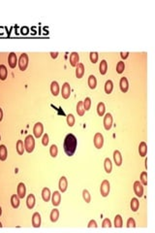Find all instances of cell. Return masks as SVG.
<instances>
[{"mask_svg":"<svg viewBox=\"0 0 155 233\" xmlns=\"http://www.w3.org/2000/svg\"><path fill=\"white\" fill-rule=\"evenodd\" d=\"M61 201V194L59 191H54L52 196V202L53 206H58Z\"/></svg>","mask_w":155,"mask_h":233,"instance_id":"obj_17","label":"cell"},{"mask_svg":"<svg viewBox=\"0 0 155 233\" xmlns=\"http://www.w3.org/2000/svg\"><path fill=\"white\" fill-rule=\"evenodd\" d=\"M32 225L33 227H40L41 225V216L38 212L34 213L32 216Z\"/></svg>","mask_w":155,"mask_h":233,"instance_id":"obj_15","label":"cell"},{"mask_svg":"<svg viewBox=\"0 0 155 233\" xmlns=\"http://www.w3.org/2000/svg\"><path fill=\"white\" fill-rule=\"evenodd\" d=\"M140 180H141L142 185H147V173L144 171V172L141 173V177H140Z\"/></svg>","mask_w":155,"mask_h":233,"instance_id":"obj_39","label":"cell"},{"mask_svg":"<svg viewBox=\"0 0 155 233\" xmlns=\"http://www.w3.org/2000/svg\"><path fill=\"white\" fill-rule=\"evenodd\" d=\"M119 85H120V90L122 92H127L128 88H129V83H128L127 78L122 77L120 79V82H119Z\"/></svg>","mask_w":155,"mask_h":233,"instance_id":"obj_16","label":"cell"},{"mask_svg":"<svg viewBox=\"0 0 155 233\" xmlns=\"http://www.w3.org/2000/svg\"><path fill=\"white\" fill-rule=\"evenodd\" d=\"M84 108H83V104H82V101H80L78 102V105H77V113L79 116L82 117L83 115H84Z\"/></svg>","mask_w":155,"mask_h":233,"instance_id":"obj_35","label":"cell"},{"mask_svg":"<svg viewBox=\"0 0 155 233\" xmlns=\"http://www.w3.org/2000/svg\"><path fill=\"white\" fill-rule=\"evenodd\" d=\"M2 119H3V111H2V109L0 108V122L2 120Z\"/></svg>","mask_w":155,"mask_h":233,"instance_id":"obj_49","label":"cell"},{"mask_svg":"<svg viewBox=\"0 0 155 233\" xmlns=\"http://www.w3.org/2000/svg\"><path fill=\"white\" fill-rule=\"evenodd\" d=\"M97 223H96V220H91L90 222L88 223V225H87V227L88 228H91V227H94V228H96L97 227Z\"/></svg>","mask_w":155,"mask_h":233,"instance_id":"obj_46","label":"cell"},{"mask_svg":"<svg viewBox=\"0 0 155 233\" xmlns=\"http://www.w3.org/2000/svg\"><path fill=\"white\" fill-rule=\"evenodd\" d=\"M112 116L111 113H107L104 117V127L106 130H110L112 125Z\"/></svg>","mask_w":155,"mask_h":233,"instance_id":"obj_6","label":"cell"},{"mask_svg":"<svg viewBox=\"0 0 155 233\" xmlns=\"http://www.w3.org/2000/svg\"><path fill=\"white\" fill-rule=\"evenodd\" d=\"M99 71L101 75H105L107 71H108V62H107L105 59L101 60L100 65H99Z\"/></svg>","mask_w":155,"mask_h":233,"instance_id":"obj_22","label":"cell"},{"mask_svg":"<svg viewBox=\"0 0 155 233\" xmlns=\"http://www.w3.org/2000/svg\"><path fill=\"white\" fill-rule=\"evenodd\" d=\"M105 111H106V107L105 104L103 102H99L97 105V113L100 117H103L105 115Z\"/></svg>","mask_w":155,"mask_h":233,"instance_id":"obj_30","label":"cell"},{"mask_svg":"<svg viewBox=\"0 0 155 233\" xmlns=\"http://www.w3.org/2000/svg\"><path fill=\"white\" fill-rule=\"evenodd\" d=\"M130 207H131V210L133 212H137L139 210V207H140V202H139V199L136 198V197H134L131 200V203H130Z\"/></svg>","mask_w":155,"mask_h":233,"instance_id":"obj_23","label":"cell"},{"mask_svg":"<svg viewBox=\"0 0 155 233\" xmlns=\"http://www.w3.org/2000/svg\"><path fill=\"white\" fill-rule=\"evenodd\" d=\"M50 91L54 96H57L59 94V85L56 81H53L50 84Z\"/></svg>","mask_w":155,"mask_h":233,"instance_id":"obj_21","label":"cell"},{"mask_svg":"<svg viewBox=\"0 0 155 233\" xmlns=\"http://www.w3.org/2000/svg\"><path fill=\"white\" fill-rule=\"evenodd\" d=\"M42 144H43L44 146H47V144H49V135H47V133L44 134L43 140H42Z\"/></svg>","mask_w":155,"mask_h":233,"instance_id":"obj_45","label":"cell"},{"mask_svg":"<svg viewBox=\"0 0 155 233\" xmlns=\"http://www.w3.org/2000/svg\"><path fill=\"white\" fill-rule=\"evenodd\" d=\"M84 75V65L82 63H78L76 66V77L78 79H80Z\"/></svg>","mask_w":155,"mask_h":233,"instance_id":"obj_14","label":"cell"},{"mask_svg":"<svg viewBox=\"0 0 155 233\" xmlns=\"http://www.w3.org/2000/svg\"><path fill=\"white\" fill-rule=\"evenodd\" d=\"M8 76V71H7V68H6L5 65H3L1 64L0 65V80H2V81H4V80L7 78Z\"/></svg>","mask_w":155,"mask_h":233,"instance_id":"obj_31","label":"cell"},{"mask_svg":"<svg viewBox=\"0 0 155 233\" xmlns=\"http://www.w3.org/2000/svg\"><path fill=\"white\" fill-rule=\"evenodd\" d=\"M77 145H78V140L75 135L72 133L67 134V136L64 139V144H63L65 154L68 156H72L75 154L77 150Z\"/></svg>","mask_w":155,"mask_h":233,"instance_id":"obj_1","label":"cell"},{"mask_svg":"<svg viewBox=\"0 0 155 233\" xmlns=\"http://www.w3.org/2000/svg\"><path fill=\"white\" fill-rule=\"evenodd\" d=\"M11 204H12V206H13L14 209L19 208V206H20V198H19V196H17V194H13V195L11 196Z\"/></svg>","mask_w":155,"mask_h":233,"instance_id":"obj_27","label":"cell"},{"mask_svg":"<svg viewBox=\"0 0 155 233\" xmlns=\"http://www.w3.org/2000/svg\"><path fill=\"white\" fill-rule=\"evenodd\" d=\"M58 218H59V211L57 209H53V210L50 212V220H52V223H56Z\"/></svg>","mask_w":155,"mask_h":233,"instance_id":"obj_32","label":"cell"},{"mask_svg":"<svg viewBox=\"0 0 155 233\" xmlns=\"http://www.w3.org/2000/svg\"><path fill=\"white\" fill-rule=\"evenodd\" d=\"M126 226H127L128 228H130V227H136V223H135V220H134L133 218H129V219L127 220Z\"/></svg>","mask_w":155,"mask_h":233,"instance_id":"obj_43","label":"cell"},{"mask_svg":"<svg viewBox=\"0 0 155 233\" xmlns=\"http://www.w3.org/2000/svg\"><path fill=\"white\" fill-rule=\"evenodd\" d=\"M104 167H105V171L108 174H110L112 170V160L109 157L105 158V161H104Z\"/></svg>","mask_w":155,"mask_h":233,"instance_id":"obj_25","label":"cell"},{"mask_svg":"<svg viewBox=\"0 0 155 233\" xmlns=\"http://www.w3.org/2000/svg\"><path fill=\"white\" fill-rule=\"evenodd\" d=\"M50 155L52 156V157H56L57 156V154H58V149L56 145H52L50 148Z\"/></svg>","mask_w":155,"mask_h":233,"instance_id":"obj_37","label":"cell"},{"mask_svg":"<svg viewBox=\"0 0 155 233\" xmlns=\"http://www.w3.org/2000/svg\"><path fill=\"white\" fill-rule=\"evenodd\" d=\"M139 154L142 157H145L147 154V145L145 142H141L139 146Z\"/></svg>","mask_w":155,"mask_h":233,"instance_id":"obj_18","label":"cell"},{"mask_svg":"<svg viewBox=\"0 0 155 233\" xmlns=\"http://www.w3.org/2000/svg\"><path fill=\"white\" fill-rule=\"evenodd\" d=\"M111 226H112V223H111V220H110L109 219H105L103 220V223H102V227L103 228L111 227Z\"/></svg>","mask_w":155,"mask_h":233,"instance_id":"obj_44","label":"cell"},{"mask_svg":"<svg viewBox=\"0 0 155 233\" xmlns=\"http://www.w3.org/2000/svg\"><path fill=\"white\" fill-rule=\"evenodd\" d=\"M28 65V55L27 54L23 52V54L20 55V59H19V67L22 71H24V70L27 68Z\"/></svg>","mask_w":155,"mask_h":233,"instance_id":"obj_4","label":"cell"},{"mask_svg":"<svg viewBox=\"0 0 155 233\" xmlns=\"http://www.w3.org/2000/svg\"><path fill=\"white\" fill-rule=\"evenodd\" d=\"M67 125L70 126V127H72L75 125V117L73 116L72 114H69L67 116Z\"/></svg>","mask_w":155,"mask_h":233,"instance_id":"obj_42","label":"cell"},{"mask_svg":"<svg viewBox=\"0 0 155 233\" xmlns=\"http://www.w3.org/2000/svg\"><path fill=\"white\" fill-rule=\"evenodd\" d=\"M87 83H88L89 87H90L91 90H94V88L97 87V80H96V77H95L94 75H90V76H89Z\"/></svg>","mask_w":155,"mask_h":233,"instance_id":"obj_26","label":"cell"},{"mask_svg":"<svg viewBox=\"0 0 155 233\" xmlns=\"http://www.w3.org/2000/svg\"><path fill=\"white\" fill-rule=\"evenodd\" d=\"M44 131V126L41 122H36L33 127V134L36 138H40L43 134Z\"/></svg>","mask_w":155,"mask_h":233,"instance_id":"obj_8","label":"cell"},{"mask_svg":"<svg viewBox=\"0 0 155 233\" xmlns=\"http://www.w3.org/2000/svg\"><path fill=\"white\" fill-rule=\"evenodd\" d=\"M80 60V55L77 52H73L70 54V63L73 67H76L79 63Z\"/></svg>","mask_w":155,"mask_h":233,"instance_id":"obj_13","label":"cell"},{"mask_svg":"<svg viewBox=\"0 0 155 233\" xmlns=\"http://www.w3.org/2000/svg\"><path fill=\"white\" fill-rule=\"evenodd\" d=\"M114 160L115 162L116 166H120L122 164V155L120 154V152L117 151V150H115L114 152Z\"/></svg>","mask_w":155,"mask_h":233,"instance_id":"obj_20","label":"cell"},{"mask_svg":"<svg viewBox=\"0 0 155 233\" xmlns=\"http://www.w3.org/2000/svg\"><path fill=\"white\" fill-rule=\"evenodd\" d=\"M17 195L19 196V198H24V196L26 194V188L23 183H20L19 185H17Z\"/></svg>","mask_w":155,"mask_h":233,"instance_id":"obj_10","label":"cell"},{"mask_svg":"<svg viewBox=\"0 0 155 233\" xmlns=\"http://www.w3.org/2000/svg\"><path fill=\"white\" fill-rule=\"evenodd\" d=\"M0 227H2V223H1V222H0Z\"/></svg>","mask_w":155,"mask_h":233,"instance_id":"obj_51","label":"cell"},{"mask_svg":"<svg viewBox=\"0 0 155 233\" xmlns=\"http://www.w3.org/2000/svg\"><path fill=\"white\" fill-rule=\"evenodd\" d=\"M123 225V222H122V218L120 215H116L115 218V227L120 228Z\"/></svg>","mask_w":155,"mask_h":233,"instance_id":"obj_34","label":"cell"},{"mask_svg":"<svg viewBox=\"0 0 155 233\" xmlns=\"http://www.w3.org/2000/svg\"><path fill=\"white\" fill-rule=\"evenodd\" d=\"M17 55L15 54V52H10V55H9V57H8L9 66H10L11 68H15L16 65H17Z\"/></svg>","mask_w":155,"mask_h":233,"instance_id":"obj_12","label":"cell"},{"mask_svg":"<svg viewBox=\"0 0 155 233\" xmlns=\"http://www.w3.org/2000/svg\"><path fill=\"white\" fill-rule=\"evenodd\" d=\"M98 57H99V55H98V52H91L90 54H89V58H90V61L92 63H96L98 60Z\"/></svg>","mask_w":155,"mask_h":233,"instance_id":"obj_41","label":"cell"},{"mask_svg":"<svg viewBox=\"0 0 155 233\" xmlns=\"http://www.w3.org/2000/svg\"><path fill=\"white\" fill-rule=\"evenodd\" d=\"M67 187H68V182H67V179L65 176H62L60 179H59V183H58V188H59V190L61 191V192H65L67 190Z\"/></svg>","mask_w":155,"mask_h":233,"instance_id":"obj_11","label":"cell"},{"mask_svg":"<svg viewBox=\"0 0 155 233\" xmlns=\"http://www.w3.org/2000/svg\"><path fill=\"white\" fill-rule=\"evenodd\" d=\"M125 69V64L123 61H119V62L116 64V72L118 73V74H121L122 72L124 71Z\"/></svg>","mask_w":155,"mask_h":233,"instance_id":"obj_38","label":"cell"},{"mask_svg":"<svg viewBox=\"0 0 155 233\" xmlns=\"http://www.w3.org/2000/svg\"><path fill=\"white\" fill-rule=\"evenodd\" d=\"M35 148V140L32 135H27L24 139V150L28 154H31Z\"/></svg>","mask_w":155,"mask_h":233,"instance_id":"obj_2","label":"cell"},{"mask_svg":"<svg viewBox=\"0 0 155 233\" xmlns=\"http://www.w3.org/2000/svg\"><path fill=\"white\" fill-rule=\"evenodd\" d=\"M93 143L94 146L96 149H101L104 145V136L102 133L100 132H97L96 134L94 135V139H93Z\"/></svg>","mask_w":155,"mask_h":233,"instance_id":"obj_5","label":"cell"},{"mask_svg":"<svg viewBox=\"0 0 155 233\" xmlns=\"http://www.w3.org/2000/svg\"><path fill=\"white\" fill-rule=\"evenodd\" d=\"M112 90H114V83H112V81H111V80H108L106 83H105V91H106V93H112Z\"/></svg>","mask_w":155,"mask_h":233,"instance_id":"obj_29","label":"cell"},{"mask_svg":"<svg viewBox=\"0 0 155 233\" xmlns=\"http://www.w3.org/2000/svg\"><path fill=\"white\" fill-rule=\"evenodd\" d=\"M82 197L83 199H84V201L86 203H89L91 200V196H90V193H89V191L87 190H82Z\"/></svg>","mask_w":155,"mask_h":233,"instance_id":"obj_40","label":"cell"},{"mask_svg":"<svg viewBox=\"0 0 155 233\" xmlns=\"http://www.w3.org/2000/svg\"><path fill=\"white\" fill-rule=\"evenodd\" d=\"M42 197H43V200L45 202H49L50 199V188H44L43 190H42Z\"/></svg>","mask_w":155,"mask_h":233,"instance_id":"obj_24","label":"cell"},{"mask_svg":"<svg viewBox=\"0 0 155 233\" xmlns=\"http://www.w3.org/2000/svg\"><path fill=\"white\" fill-rule=\"evenodd\" d=\"M0 140H1V136H0Z\"/></svg>","mask_w":155,"mask_h":233,"instance_id":"obj_52","label":"cell"},{"mask_svg":"<svg viewBox=\"0 0 155 233\" xmlns=\"http://www.w3.org/2000/svg\"><path fill=\"white\" fill-rule=\"evenodd\" d=\"M7 148H6L5 145H1L0 146V160L4 161L6 158H7Z\"/></svg>","mask_w":155,"mask_h":233,"instance_id":"obj_28","label":"cell"},{"mask_svg":"<svg viewBox=\"0 0 155 233\" xmlns=\"http://www.w3.org/2000/svg\"><path fill=\"white\" fill-rule=\"evenodd\" d=\"M110 188H111V185H110V182L108 180H104L102 182V184H101V187H100V192H101V195L103 197H107L109 195L110 193Z\"/></svg>","mask_w":155,"mask_h":233,"instance_id":"obj_3","label":"cell"},{"mask_svg":"<svg viewBox=\"0 0 155 233\" xmlns=\"http://www.w3.org/2000/svg\"><path fill=\"white\" fill-rule=\"evenodd\" d=\"M50 55H52V58H56V57H57V55H58V52H50Z\"/></svg>","mask_w":155,"mask_h":233,"instance_id":"obj_48","label":"cell"},{"mask_svg":"<svg viewBox=\"0 0 155 233\" xmlns=\"http://www.w3.org/2000/svg\"><path fill=\"white\" fill-rule=\"evenodd\" d=\"M120 57L123 58V59H126V58L129 57V52H120Z\"/></svg>","mask_w":155,"mask_h":233,"instance_id":"obj_47","label":"cell"},{"mask_svg":"<svg viewBox=\"0 0 155 233\" xmlns=\"http://www.w3.org/2000/svg\"><path fill=\"white\" fill-rule=\"evenodd\" d=\"M82 104H83V108H84V111H88L91 107L90 97H85V99L82 101Z\"/></svg>","mask_w":155,"mask_h":233,"instance_id":"obj_36","label":"cell"},{"mask_svg":"<svg viewBox=\"0 0 155 233\" xmlns=\"http://www.w3.org/2000/svg\"><path fill=\"white\" fill-rule=\"evenodd\" d=\"M1 215H2V208L0 207V216H1Z\"/></svg>","mask_w":155,"mask_h":233,"instance_id":"obj_50","label":"cell"},{"mask_svg":"<svg viewBox=\"0 0 155 233\" xmlns=\"http://www.w3.org/2000/svg\"><path fill=\"white\" fill-rule=\"evenodd\" d=\"M26 205H27L28 209H33L35 206V196L34 194H28L27 198H26Z\"/></svg>","mask_w":155,"mask_h":233,"instance_id":"obj_19","label":"cell"},{"mask_svg":"<svg viewBox=\"0 0 155 233\" xmlns=\"http://www.w3.org/2000/svg\"><path fill=\"white\" fill-rule=\"evenodd\" d=\"M61 94H62V97L65 99L69 98L70 97V94H71V87L69 85V83H64L63 85H62V90H61Z\"/></svg>","mask_w":155,"mask_h":233,"instance_id":"obj_9","label":"cell"},{"mask_svg":"<svg viewBox=\"0 0 155 233\" xmlns=\"http://www.w3.org/2000/svg\"><path fill=\"white\" fill-rule=\"evenodd\" d=\"M17 152L19 155H23L24 153V144L22 140H19L17 142Z\"/></svg>","mask_w":155,"mask_h":233,"instance_id":"obj_33","label":"cell"},{"mask_svg":"<svg viewBox=\"0 0 155 233\" xmlns=\"http://www.w3.org/2000/svg\"><path fill=\"white\" fill-rule=\"evenodd\" d=\"M134 191H135L136 195L138 197H142L144 195V187H142V183L140 181H136L134 183Z\"/></svg>","mask_w":155,"mask_h":233,"instance_id":"obj_7","label":"cell"}]
</instances>
